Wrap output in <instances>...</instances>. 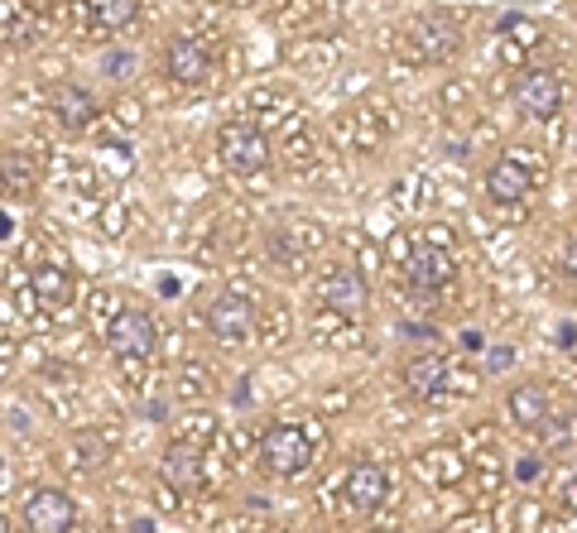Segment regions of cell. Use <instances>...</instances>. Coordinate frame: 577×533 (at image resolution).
<instances>
[{
	"label": "cell",
	"mask_w": 577,
	"mask_h": 533,
	"mask_svg": "<svg viewBox=\"0 0 577 533\" xmlns=\"http://www.w3.org/2000/svg\"><path fill=\"white\" fill-rule=\"evenodd\" d=\"M448 380V356L443 351H419V356L404 360V390L414 399H433Z\"/></svg>",
	"instance_id": "cell-14"
},
{
	"label": "cell",
	"mask_w": 577,
	"mask_h": 533,
	"mask_svg": "<svg viewBox=\"0 0 577 533\" xmlns=\"http://www.w3.org/2000/svg\"><path fill=\"white\" fill-rule=\"evenodd\" d=\"M313 462V433L298 428V423H270L260 438V466L270 476H304Z\"/></svg>",
	"instance_id": "cell-1"
},
{
	"label": "cell",
	"mask_w": 577,
	"mask_h": 533,
	"mask_svg": "<svg viewBox=\"0 0 577 533\" xmlns=\"http://www.w3.org/2000/svg\"><path fill=\"white\" fill-rule=\"evenodd\" d=\"M318 294H322V308H328L332 318H361V312L370 308V284L356 270H346V264H337V270L322 274Z\"/></svg>",
	"instance_id": "cell-6"
},
{
	"label": "cell",
	"mask_w": 577,
	"mask_h": 533,
	"mask_svg": "<svg viewBox=\"0 0 577 533\" xmlns=\"http://www.w3.org/2000/svg\"><path fill=\"white\" fill-rule=\"evenodd\" d=\"M346 505L361 514H370V510H380L385 500H390V476H385V466L380 462H356L352 471H346Z\"/></svg>",
	"instance_id": "cell-11"
},
{
	"label": "cell",
	"mask_w": 577,
	"mask_h": 533,
	"mask_svg": "<svg viewBox=\"0 0 577 533\" xmlns=\"http://www.w3.org/2000/svg\"><path fill=\"white\" fill-rule=\"evenodd\" d=\"M424 462H433L428 471H433V481H443V486H452V481H462V471H467V466H462V457H457L452 447H443V452H428Z\"/></svg>",
	"instance_id": "cell-19"
},
{
	"label": "cell",
	"mask_w": 577,
	"mask_h": 533,
	"mask_svg": "<svg viewBox=\"0 0 577 533\" xmlns=\"http://www.w3.org/2000/svg\"><path fill=\"white\" fill-rule=\"evenodd\" d=\"M160 342V332H154V318L144 308H120L111 327H106V346H111V356L120 360H144Z\"/></svg>",
	"instance_id": "cell-4"
},
{
	"label": "cell",
	"mask_w": 577,
	"mask_h": 533,
	"mask_svg": "<svg viewBox=\"0 0 577 533\" xmlns=\"http://www.w3.org/2000/svg\"><path fill=\"white\" fill-rule=\"evenodd\" d=\"M563 96H568V87H563V78L553 68H534L520 78V87H515V106L529 116V120H553L563 106Z\"/></svg>",
	"instance_id": "cell-8"
},
{
	"label": "cell",
	"mask_w": 577,
	"mask_h": 533,
	"mask_svg": "<svg viewBox=\"0 0 577 533\" xmlns=\"http://www.w3.org/2000/svg\"><path fill=\"white\" fill-rule=\"evenodd\" d=\"M164 72L178 87H202V82L212 78V54L198 39L178 34V39H168V48H164Z\"/></svg>",
	"instance_id": "cell-10"
},
{
	"label": "cell",
	"mask_w": 577,
	"mask_h": 533,
	"mask_svg": "<svg viewBox=\"0 0 577 533\" xmlns=\"http://www.w3.org/2000/svg\"><path fill=\"white\" fill-rule=\"evenodd\" d=\"M549 442H553V447H573V442H577V414H568V418L553 423V428H549Z\"/></svg>",
	"instance_id": "cell-20"
},
{
	"label": "cell",
	"mask_w": 577,
	"mask_h": 533,
	"mask_svg": "<svg viewBox=\"0 0 577 533\" xmlns=\"http://www.w3.org/2000/svg\"><path fill=\"white\" fill-rule=\"evenodd\" d=\"M208 332L216 336V342H226V346L250 342V332H256V308H250V298H240V294L212 298V308H208Z\"/></svg>",
	"instance_id": "cell-9"
},
{
	"label": "cell",
	"mask_w": 577,
	"mask_h": 533,
	"mask_svg": "<svg viewBox=\"0 0 577 533\" xmlns=\"http://www.w3.org/2000/svg\"><path fill=\"white\" fill-rule=\"evenodd\" d=\"M529 188H534V168H529L525 150L501 154V159L486 168V198L496 202V208H510V202H525V198H529Z\"/></svg>",
	"instance_id": "cell-7"
},
{
	"label": "cell",
	"mask_w": 577,
	"mask_h": 533,
	"mask_svg": "<svg viewBox=\"0 0 577 533\" xmlns=\"http://www.w3.org/2000/svg\"><path fill=\"white\" fill-rule=\"evenodd\" d=\"M10 236V216H0V240H5Z\"/></svg>",
	"instance_id": "cell-26"
},
{
	"label": "cell",
	"mask_w": 577,
	"mask_h": 533,
	"mask_svg": "<svg viewBox=\"0 0 577 533\" xmlns=\"http://www.w3.org/2000/svg\"><path fill=\"white\" fill-rule=\"evenodd\" d=\"M539 471H544L539 466V457H520V462H515V481H534Z\"/></svg>",
	"instance_id": "cell-21"
},
{
	"label": "cell",
	"mask_w": 577,
	"mask_h": 533,
	"mask_svg": "<svg viewBox=\"0 0 577 533\" xmlns=\"http://www.w3.org/2000/svg\"><path fill=\"white\" fill-rule=\"evenodd\" d=\"M505 414H510V423H515V428H525V433L544 428V423H549V394H544V384H534V380L515 384V390L505 394Z\"/></svg>",
	"instance_id": "cell-13"
},
{
	"label": "cell",
	"mask_w": 577,
	"mask_h": 533,
	"mask_svg": "<svg viewBox=\"0 0 577 533\" xmlns=\"http://www.w3.org/2000/svg\"><path fill=\"white\" fill-rule=\"evenodd\" d=\"M87 15L96 29H126L140 15V0H87Z\"/></svg>",
	"instance_id": "cell-18"
},
{
	"label": "cell",
	"mask_w": 577,
	"mask_h": 533,
	"mask_svg": "<svg viewBox=\"0 0 577 533\" xmlns=\"http://www.w3.org/2000/svg\"><path fill=\"white\" fill-rule=\"evenodd\" d=\"M0 533H15V529H10V519H5V514H0Z\"/></svg>",
	"instance_id": "cell-27"
},
{
	"label": "cell",
	"mask_w": 577,
	"mask_h": 533,
	"mask_svg": "<svg viewBox=\"0 0 577 533\" xmlns=\"http://www.w3.org/2000/svg\"><path fill=\"white\" fill-rule=\"evenodd\" d=\"M72 524H78V505H72L68 490L58 486L30 490V500H24V529L30 533H68Z\"/></svg>",
	"instance_id": "cell-5"
},
{
	"label": "cell",
	"mask_w": 577,
	"mask_h": 533,
	"mask_svg": "<svg viewBox=\"0 0 577 533\" xmlns=\"http://www.w3.org/2000/svg\"><path fill=\"white\" fill-rule=\"evenodd\" d=\"M409 284H419V288H443L452 279V256L448 250H438V246H424L419 256H409Z\"/></svg>",
	"instance_id": "cell-17"
},
{
	"label": "cell",
	"mask_w": 577,
	"mask_h": 533,
	"mask_svg": "<svg viewBox=\"0 0 577 533\" xmlns=\"http://www.w3.org/2000/svg\"><path fill=\"white\" fill-rule=\"evenodd\" d=\"M160 481H164V486H174V495L192 490L202 481V452L192 442H168L164 462H160Z\"/></svg>",
	"instance_id": "cell-15"
},
{
	"label": "cell",
	"mask_w": 577,
	"mask_h": 533,
	"mask_svg": "<svg viewBox=\"0 0 577 533\" xmlns=\"http://www.w3.org/2000/svg\"><path fill=\"white\" fill-rule=\"evenodd\" d=\"M216 154H222V164L232 174H260V168H270V140L250 120H226L216 130Z\"/></svg>",
	"instance_id": "cell-3"
},
{
	"label": "cell",
	"mask_w": 577,
	"mask_h": 533,
	"mask_svg": "<svg viewBox=\"0 0 577 533\" xmlns=\"http://www.w3.org/2000/svg\"><path fill=\"white\" fill-rule=\"evenodd\" d=\"M457 44H462V34H457L452 20L443 15H414L400 29V54L409 58V63H443V58L457 54Z\"/></svg>",
	"instance_id": "cell-2"
},
{
	"label": "cell",
	"mask_w": 577,
	"mask_h": 533,
	"mask_svg": "<svg viewBox=\"0 0 577 533\" xmlns=\"http://www.w3.org/2000/svg\"><path fill=\"white\" fill-rule=\"evenodd\" d=\"M563 274L577 279V240H568V246H563Z\"/></svg>",
	"instance_id": "cell-23"
},
{
	"label": "cell",
	"mask_w": 577,
	"mask_h": 533,
	"mask_svg": "<svg viewBox=\"0 0 577 533\" xmlns=\"http://www.w3.org/2000/svg\"><path fill=\"white\" fill-rule=\"evenodd\" d=\"M120 72H130V58L126 54H106V78H120Z\"/></svg>",
	"instance_id": "cell-22"
},
{
	"label": "cell",
	"mask_w": 577,
	"mask_h": 533,
	"mask_svg": "<svg viewBox=\"0 0 577 533\" xmlns=\"http://www.w3.org/2000/svg\"><path fill=\"white\" fill-rule=\"evenodd\" d=\"M428 246H438V250H448V246H452V236H448V226H428Z\"/></svg>",
	"instance_id": "cell-24"
},
{
	"label": "cell",
	"mask_w": 577,
	"mask_h": 533,
	"mask_svg": "<svg viewBox=\"0 0 577 533\" xmlns=\"http://www.w3.org/2000/svg\"><path fill=\"white\" fill-rule=\"evenodd\" d=\"M48 102H54L58 126L72 130V135H78V130H87V126H92V116H96V96H92L87 87H78V82H58Z\"/></svg>",
	"instance_id": "cell-12"
},
{
	"label": "cell",
	"mask_w": 577,
	"mask_h": 533,
	"mask_svg": "<svg viewBox=\"0 0 577 533\" xmlns=\"http://www.w3.org/2000/svg\"><path fill=\"white\" fill-rule=\"evenodd\" d=\"M563 505H568V510L577 514V476H568V481H563Z\"/></svg>",
	"instance_id": "cell-25"
},
{
	"label": "cell",
	"mask_w": 577,
	"mask_h": 533,
	"mask_svg": "<svg viewBox=\"0 0 577 533\" xmlns=\"http://www.w3.org/2000/svg\"><path fill=\"white\" fill-rule=\"evenodd\" d=\"M30 288H34V303L48 312L68 308L72 303V274L63 270V264H39V270L30 274Z\"/></svg>",
	"instance_id": "cell-16"
}]
</instances>
